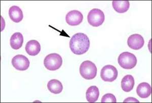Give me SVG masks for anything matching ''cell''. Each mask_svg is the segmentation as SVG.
I'll return each instance as SVG.
<instances>
[{
    "instance_id": "obj_1",
    "label": "cell",
    "mask_w": 152,
    "mask_h": 103,
    "mask_svg": "<svg viewBox=\"0 0 152 103\" xmlns=\"http://www.w3.org/2000/svg\"><path fill=\"white\" fill-rule=\"evenodd\" d=\"M90 47V41L86 34L83 33L75 34L69 41V48L73 53L83 55L88 51Z\"/></svg>"
},
{
    "instance_id": "obj_2",
    "label": "cell",
    "mask_w": 152,
    "mask_h": 103,
    "mask_svg": "<svg viewBox=\"0 0 152 103\" xmlns=\"http://www.w3.org/2000/svg\"><path fill=\"white\" fill-rule=\"evenodd\" d=\"M80 73L82 77L86 80H91L96 77L97 68L95 64L90 61L82 63L80 67Z\"/></svg>"
},
{
    "instance_id": "obj_3",
    "label": "cell",
    "mask_w": 152,
    "mask_h": 103,
    "mask_svg": "<svg viewBox=\"0 0 152 103\" xmlns=\"http://www.w3.org/2000/svg\"><path fill=\"white\" fill-rule=\"evenodd\" d=\"M118 62L122 68L132 69L137 65V58L134 54L128 52L121 53L118 58Z\"/></svg>"
},
{
    "instance_id": "obj_4",
    "label": "cell",
    "mask_w": 152,
    "mask_h": 103,
    "mask_svg": "<svg viewBox=\"0 0 152 103\" xmlns=\"http://www.w3.org/2000/svg\"><path fill=\"white\" fill-rule=\"evenodd\" d=\"M62 64V58L58 54H50L44 60L45 68L50 71L57 70L61 68Z\"/></svg>"
},
{
    "instance_id": "obj_5",
    "label": "cell",
    "mask_w": 152,
    "mask_h": 103,
    "mask_svg": "<svg viewBox=\"0 0 152 103\" xmlns=\"http://www.w3.org/2000/svg\"><path fill=\"white\" fill-rule=\"evenodd\" d=\"M105 19L104 14L99 9H94L89 12L87 16L88 22L94 27H99L102 25Z\"/></svg>"
},
{
    "instance_id": "obj_6",
    "label": "cell",
    "mask_w": 152,
    "mask_h": 103,
    "mask_svg": "<svg viewBox=\"0 0 152 103\" xmlns=\"http://www.w3.org/2000/svg\"><path fill=\"white\" fill-rule=\"evenodd\" d=\"M118 74L116 67L111 65H107L102 69L100 77L105 82H113L117 79Z\"/></svg>"
},
{
    "instance_id": "obj_7",
    "label": "cell",
    "mask_w": 152,
    "mask_h": 103,
    "mask_svg": "<svg viewBox=\"0 0 152 103\" xmlns=\"http://www.w3.org/2000/svg\"><path fill=\"white\" fill-rule=\"evenodd\" d=\"M12 64L18 70L25 71L29 68L30 62L24 55H18L12 58Z\"/></svg>"
},
{
    "instance_id": "obj_8",
    "label": "cell",
    "mask_w": 152,
    "mask_h": 103,
    "mask_svg": "<svg viewBox=\"0 0 152 103\" xmlns=\"http://www.w3.org/2000/svg\"><path fill=\"white\" fill-rule=\"evenodd\" d=\"M83 19V14L78 10H72L67 13L66 17V22L71 26H77L81 23Z\"/></svg>"
},
{
    "instance_id": "obj_9",
    "label": "cell",
    "mask_w": 152,
    "mask_h": 103,
    "mask_svg": "<svg viewBox=\"0 0 152 103\" xmlns=\"http://www.w3.org/2000/svg\"><path fill=\"white\" fill-rule=\"evenodd\" d=\"M145 41L143 37L139 34H132L128 38L127 44L130 48L138 50L143 47Z\"/></svg>"
},
{
    "instance_id": "obj_10",
    "label": "cell",
    "mask_w": 152,
    "mask_h": 103,
    "mask_svg": "<svg viewBox=\"0 0 152 103\" xmlns=\"http://www.w3.org/2000/svg\"><path fill=\"white\" fill-rule=\"evenodd\" d=\"M26 53L30 56H36L41 51L40 43L36 40L29 41L26 46Z\"/></svg>"
},
{
    "instance_id": "obj_11",
    "label": "cell",
    "mask_w": 152,
    "mask_h": 103,
    "mask_svg": "<svg viewBox=\"0 0 152 103\" xmlns=\"http://www.w3.org/2000/svg\"><path fill=\"white\" fill-rule=\"evenodd\" d=\"M137 94L142 99L148 98L152 93V88L148 83H142L138 84L137 88Z\"/></svg>"
},
{
    "instance_id": "obj_12",
    "label": "cell",
    "mask_w": 152,
    "mask_h": 103,
    "mask_svg": "<svg viewBox=\"0 0 152 103\" xmlns=\"http://www.w3.org/2000/svg\"><path fill=\"white\" fill-rule=\"evenodd\" d=\"M9 16L13 22L19 23L22 21L23 18V11L19 7L13 6L9 10Z\"/></svg>"
},
{
    "instance_id": "obj_13",
    "label": "cell",
    "mask_w": 152,
    "mask_h": 103,
    "mask_svg": "<svg viewBox=\"0 0 152 103\" xmlns=\"http://www.w3.org/2000/svg\"><path fill=\"white\" fill-rule=\"evenodd\" d=\"M134 79L132 75H126L121 81V88L125 92H130L134 86Z\"/></svg>"
},
{
    "instance_id": "obj_14",
    "label": "cell",
    "mask_w": 152,
    "mask_h": 103,
    "mask_svg": "<svg viewBox=\"0 0 152 103\" xmlns=\"http://www.w3.org/2000/svg\"><path fill=\"white\" fill-rule=\"evenodd\" d=\"M99 96V88L96 86H91L88 88L86 93V98L89 103H94L98 100Z\"/></svg>"
},
{
    "instance_id": "obj_15",
    "label": "cell",
    "mask_w": 152,
    "mask_h": 103,
    "mask_svg": "<svg viewBox=\"0 0 152 103\" xmlns=\"http://www.w3.org/2000/svg\"><path fill=\"white\" fill-rule=\"evenodd\" d=\"M112 5L116 12L119 13H123L129 10L130 3L128 1H113Z\"/></svg>"
},
{
    "instance_id": "obj_16",
    "label": "cell",
    "mask_w": 152,
    "mask_h": 103,
    "mask_svg": "<svg viewBox=\"0 0 152 103\" xmlns=\"http://www.w3.org/2000/svg\"><path fill=\"white\" fill-rule=\"evenodd\" d=\"M23 43V36L20 33H14L10 38V46L13 49L18 50Z\"/></svg>"
},
{
    "instance_id": "obj_17",
    "label": "cell",
    "mask_w": 152,
    "mask_h": 103,
    "mask_svg": "<svg viewBox=\"0 0 152 103\" xmlns=\"http://www.w3.org/2000/svg\"><path fill=\"white\" fill-rule=\"evenodd\" d=\"M47 88L51 93L54 94H58L62 91L63 86L60 81L56 79H52L48 83Z\"/></svg>"
},
{
    "instance_id": "obj_18",
    "label": "cell",
    "mask_w": 152,
    "mask_h": 103,
    "mask_svg": "<svg viewBox=\"0 0 152 103\" xmlns=\"http://www.w3.org/2000/svg\"><path fill=\"white\" fill-rule=\"evenodd\" d=\"M102 103H116V97L112 94H106L102 96L101 100Z\"/></svg>"
},
{
    "instance_id": "obj_19",
    "label": "cell",
    "mask_w": 152,
    "mask_h": 103,
    "mask_svg": "<svg viewBox=\"0 0 152 103\" xmlns=\"http://www.w3.org/2000/svg\"><path fill=\"white\" fill-rule=\"evenodd\" d=\"M123 102L124 103H125V102H137V103H139L140 102L135 98L129 97V98H127Z\"/></svg>"
}]
</instances>
